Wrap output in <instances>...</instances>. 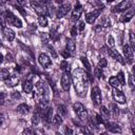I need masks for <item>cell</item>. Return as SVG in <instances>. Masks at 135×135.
Returning <instances> with one entry per match:
<instances>
[{"label":"cell","instance_id":"26","mask_svg":"<svg viewBox=\"0 0 135 135\" xmlns=\"http://www.w3.org/2000/svg\"><path fill=\"white\" fill-rule=\"evenodd\" d=\"M60 69L63 71V73H65V74H70V72H71V65H70V63L66 61V60H62L61 62H60Z\"/></svg>","mask_w":135,"mask_h":135},{"label":"cell","instance_id":"48","mask_svg":"<svg viewBox=\"0 0 135 135\" xmlns=\"http://www.w3.org/2000/svg\"><path fill=\"white\" fill-rule=\"evenodd\" d=\"M61 55L64 57V58H68V57H70V56H72L71 54H70V52H68L66 50H63L62 52H61Z\"/></svg>","mask_w":135,"mask_h":135},{"label":"cell","instance_id":"30","mask_svg":"<svg viewBox=\"0 0 135 135\" xmlns=\"http://www.w3.org/2000/svg\"><path fill=\"white\" fill-rule=\"evenodd\" d=\"M111 113H112V115L114 117H118L119 114H120V109L118 108V105H116L114 103L111 104Z\"/></svg>","mask_w":135,"mask_h":135},{"label":"cell","instance_id":"25","mask_svg":"<svg viewBox=\"0 0 135 135\" xmlns=\"http://www.w3.org/2000/svg\"><path fill=\"white\" fill-rule=\"evenodd\" d=\"M40 120H41V114H40L39 111L36 110L34 112V114H33V116H32V123H33V126H38Z\"/></svg>","mask_w":135,"mask_h":135},{"label":"cell","instance_id":"17","mask_svg":"<svg viewBox=\"0 0 135 135\" xmlns=\"http://www.w3.org/2000/svg\"><path fill=\"white\" fill-rule=\"evenodd\" d=\"M23 81H22V89L25 93H32L33 91V81H32V75H27Z\"/></svg>","mask_w":135,"mask_h":135},{"label":"cell","instance_id":"4","mask_svg":"<svg viewBox=\"0 0 135 135\" xmlns=\"http://www.w3.org/2000/svg\"><path fill=\"white\" fill-rule=\"evenodd\" d=\"M91 98L93 101V104L95 107H98L101 104L102 101V95H101V91L98 86H93L92 91H91Z\"/></svg>","mask_w":135,"mask_h":135},{"label":"cell","instance_id":"42","mask_svg":"<svg viewBox=\"0 0 135 135\" xmlns=\"http://www.w3.org/2000/svg\"><path fill=\"white\" fill-rule=\"evenodd\" d=\"M108 45L110 46V49H113V47L115 46V42H114V39H113V37H112L111 35L108 37Z\"/></svg>","mask_w":135,"mask_h":135},{"label":"cell","instance_id":"39","mask_svg":"<svg viewBox=\"0 0 135 135\" xmlns=\"http://www.w3.org/2000/svg\"><path fill=\"white\" fill-rule=\"evenodd\" d=\"M22 135H35V132L32 128H25L22 132Z\"/></svg>","mask_w":135,"mask_h":135},{"label":"cell","instance_id":"18","mask_svg":"<svg viewBox=\"0 0 135 135\" xmlns=\"http://www.w3.org/2000/svg\"><path fill=\"white\" fill-rule=\"evenodd\" d=\"M81 13H82V6H81V4H80L79 2H77L76 5H75V8H74L73 12H72L71 20H72V21H77V20L80 18Z\"/></svg>","mask_w":135,"mask_h":135},{"label":"cell","instance_id":"14","mask_svg":"<svg viewBox=\"0 0 135 135\" xmlns=\"http://www.w3.org/2000/svg\"><path fill=\"white\" fill-rule=\"evenodd\" d=\"M104 127H105V129L109 131V132H111V133H115V134H118V133H121V128H120V126L118 124V123H116V122H113V121H107L105 123H104Z\"/></svg>","mask_w":135,"mask_h":135},{"label":"cell","instance_id":"34","mask_svg":"<svg viewBox=\"0 0 135 135\" xmlns=\"http://www.w3.org/2000/svg\"><path fill=\"white\" fill-rule=\"evenodd\" d=\"M102 70H103V69H100V68L97 66V68L94 70V76H96V78H98V79H101V77L103 76Z\"/></svg>","mask_w":135,"mask_h":135},{"label":"cell","instance_id":"11","mask_svg":"<svg viewBox=\"0 0 135 135\" xmlns=\"http://www.w3.org/2000/svg\"><path fill=\"white\" fill-rule=\"evenodd\" d=\"M112 95H113L114 100H115L117 103H121V104L126 103L127 98H126V96H124V94H123L122 91H120V90H118V89H113V90H112Z\"/></svg>","mask_w":135,"mask_h":135},{"label":"cell","instance_id":"37","mask_svg":"<svg viewBox=\"0 0 135 135\" xmlns=\"http://www.w3.org/2000/svg\"><path fill=\"white\" fill-rule=\"evenodd\" d=\"M11 98L13 100H17V99H20L21 98V95H20V93L18 91H14V92L11 93Z\"/></svg>","mask_w":135,"mask_h":135},{"label":"cell","instance_id":"40","mask_svg":"<svg viewBox=\"0 0 135 135\" xmlns=\"http://www.w3.org/2000/svg\"><path fill=\"white\" fill-rule=\"evenodd\" d=\"M6 98H7V94H6L5 92H1V93H0V105L5 102Z\"/></svg>","mask_w":135,"mask_h":135},{"label":"cell","instance_id":"20","mask_svg":"<svg viewBox=\"0 0 135 135\" xmlns=\"http://www.w3.org/2000/svg\"><path fill=\"white\" fill-rule=\"evenodd\" d=\"M65 50L68 52H70L71 55H74L75 50H76V44L74 42V40L72 38H68L66 39V43H65Z\"/></svg>","mask_w":135,"mask_h":135},{"label":"cell","instance_id":"2","mask_svg":"<svg viewBox=\"0 0 135 135\" xmlns=\"http://www.w3.org/2000/svg\"><path fill=\"white\" fill-rule=\"evenodd\" d=\"M2 16H3L4 21H5L6 24H8V25H14V26H16V27H18V28L22 27V21H21L16 15H14L11 11H8V9L4 11Z\"/></svg>","mask_w":135,"mask_h":135},{"label":"cell","instance_id":"46","mask_svg":"<svg viewBox=\"0 0 135 135\" xmlns=\"http://www.w3.org/2000/svg\"><path fill=\"white\" fill-rule=\"evenodd\" d=\"M5 27V21L3 16H0V30H3Z\"/></svg>","mask_w":135,"mask_h":135},{"label":"cell","instance_id":"13","mask_svg":"<svg viewBox=\"0 0 135 135\" xmlns=\"http://www.w3.org/2000/svg\"><path fill=\"white\" fill-rule=\"evenodd\" d=\"M71 75L70 74H65L63 73V75L61 76V80H60V84H61V88L63 89V91L68 92L71 88Z\"/></svg>","mask_w":135,"mask_h":135},{"label":"cell","instance_id":"24","mask_svg":"<svg viewBox=\"0 0 135 135\" xmlns=\"http://www.w3.org/2000/svg\"><path fill=\"white\" fill-rule=\"evenodd\" d=\"M109 83L113 86V89H118V90H120V88L122 86V84L120 83V81L118 80V78H117L116 76L111 77V78L109 79Z\"/></svg>","mask_w":135,"mask_h":135},{"label":"cell","instance_id":"22","mask_svg":"<svg viewBox=\"0 0 135 135\" xmlns=\"http://www.w3.org/2000/svg\"><path fill=\"white\" fill-rule=\"evenodd\" d=\"M16 111H17L19 114L26 115V114L30 113V111H31V107H30L28 104H26V103H21V104H19V105L17 107Z\"/></svg>","mask_w":135,"mask_h":135},{"label":"cell","instance_id":"15","mask_svg":"<svg viewBox=\"0 0 135 135\" xmlns=\"http://www.w3.org/2000/svg\"><path fill=\"white\" fill-rule=\"evenodd\" d=\"M38 62H39V64H40L42 68H44V69L50 68V66L52 65V60H51V58H50L46 54H44V53H42V54L39 55V57H38Z\"/></svg>","mask_w":135,"mask_h":135},{"label":"cell","instance_id":"31","mask_svg":"<svg viewBox=\"0 0 135 135\" xmlns=\"http://www.w3.org/2000/svg\"><path fill=\"white\" fill-rule=\"evenodd\" d=\"M38 23H39V25L42 26V27H46L47 24H49L47 19H46V17H44V16H39V17H38Z\"/></svg>","mask_w":135,"mask_h":135},{"label":"cell","instance_id":"19","mask_svg":"<svg viewBox=\"0 0 135 135\" xmlns=\"http://www.w3.org/2000/svg\"><path fill=\"white\" fill-rule=\"evenodd\" d=\"M2 31H3V35H4V37H5L6 40H8V41H13V40L15 39L16 34H15V32H14L11 27H6V26H5Z\"/></svg>","mask_w":135,"mask_h":135},{"label":"cell","instance_id":"23","mask_svg":"<svg viewBox=\"0 0 135 135\" xmlns=\"http://www.w3.org/2000/svg\"><path fill=\"white\" fill-rule=\"evenodd\" d=\"M100 117L102 118V120H103L104 123L107 121H109V118H110V110H108V108L104 107V105H101V108H100Z\"/></svg>","mask_w":135,"mask_h":135},{"label":"cell","instance_id":"35","mask_svg":"<svg viewBox=\"0 0 135 135\" xmlns=\"http://www.w3.org/2000/svg\"><path fill=\"white\" fill-rule=\"evenodd\" d=\"M80 129H81V131H82L83 135H94V134H93V132L91 131V129H89V128H88V127H85V126H81V127H80Z\"/></svg>","mask_w":135,"mask_h":135},{"label":"cell","instance_id":"32","mask_svg":"<svg viewBox=\"0 0 135 135\" xmlns=\"http://www.w3.org/2000/svg\"><path fill=\"white\" fill-rule=\"evenodd\" d=\"M8 76H9L8 69H2V70H0V80H5Z\"/></svg>","mask_w":135,"mask_h":135},{"label":"cell","instance_id":"7","mask_svg":"<svg viewBox=\"0 0 135 135\" xmlns=\"http://www.w3.org/2000/svg\"><path fill=\"white\" fill-rule=\"evenodd\" d=\"M101 12H102V8L101 7H98V8H96V9L90 12V13H86L85 14V21L88 23H90V24H93L95 22V20L99 17V15L101 14Z\"/></svg>","mask_w":135,"mask_h":135},{"label":"cell","instance_id":"8","mask_svg":"<svg viewBox=\"0 0 135 135\" xmlns=\"http://www.w3.org/2000/svg\"><path fill=\"white\" fill-rule=\"evenodd\" d=\"M103 50H105V52L108 53V55H109L110 57H112L113 59H115V60L118 61L119 63H121V64H124V63H126V61H124V59L122 58V56H121L117 51H115L114 49H110V47H108V46H103Z\"/></svg>","mask_w":135,"mask_h":135},{"label":"cell","instance_id":"47","mask_svg":"<svg viewBox=\"0 0 135 135\" xmlns=\"http://www.w3.org/2000/svg\"><path fill=\"white\" fill-rule=\"evenodd\" d=\"M77 27H76V25H74L73 27H72V30H71V34H72V37H75V36H77Z\"/></svg>","mask_w":135,"mask_h":135},{"label":"cell","instance_id":"5","mask_svg":"<svg viewBox=\"0 0 135 135\" xmlns=\"http://www.w3.org/2000/svg\"><path fill=\"white\" fill-rule=\"evenodd\" d=\"M31 5L32 7L34 8V11L39 15V16H46L49 15V11H47V7L43 4H41L39 1H32L31 2Z\"/></svg>","mask_w":135,"mask_h":135},{"label":"cell","instance_id":"44","mask_svg":"<svg viewBox=\"0 0 135 135\" xmlns=\"http://www.w3.org/2000/svg\"><path fill=\"white\" fill-rule=\"evenodd\" d=\"M46 47L50 50V52L52 53V56L54 57V58H56L57 57V53H56V51H55V49L53 47V45H51V44H46Z\"/></svg>","mask_w":135,"mask_h":135},{"label":"cell","instance_id":"38","mask_svg":"<svg viewBox=\"0 0 135 135\" xmlns=\"http://www.w3.org/2000/svg\"><path fill=\"white\" fill-rule=\"evenodd\" d=\"M64 133H65V135H76V133H75V131L72 129V128H70V127H64Z\"/></svg>","mask_w":135,"mask_h":135},{"label":"cell","instance_id":"1","mask_svg":"<svg viewBox=\"0 0 135 135\" xmlns=\"http://www.w3.org/2000/svg\"><path fill=\"white\" fill-rule=\"evenodd\" d=\"M71 80L74 84V89L79 97H85L89 86L88 73L82 69H76L72 73Z\"/></svg>","mask_w":135,"mask_h":135},{"label":"cell","instance_id":"51","mask_svg":"<svg viewBox=\"0 0 135 135\" xmlns=\"http://www.w3.org/2000/svg\"><path fill=\"white\" fill-rule=\"evenodd\" d=\"M3 120H4V118H3V115H2V114H0V124L3 122Z\"/></svg>","mask_w":135,"mask_h":135},{"label":"cell","instance_id":"27","mask_svg":"<svg viewBox=\"0 0 135 135\" xmlns=\"http://www.w3.org/2000/svg\"><path fill=\"white\" fill-rule=\"evenodd\" d=\"M80 60H81V62H82V64H83V66H84V69H85V71H86V73L88 74H92V70H91V64H90V62H89V60L85 58V57H80Z\"/></svg>","mask_w":135,"mask_h":135},{"label":"cell","instance_id":"12","mask_svg":"<svg viewBox=\"0 0 135 135\" xmlns=\"http://www.w3.org/2000/svg\"><path fill=\"white\" fill-rule=\"evenodd\" d=\"M122 51H123V55H124V59L127 60V63L132 64L134 61V55H133V51L131 50L129 44H124L122 47Z\"/></svg>","mask_w":135,"mask_h":135},{"label":"cell","instance_id":"52","mask_svg":"<svg viewBox=\"0 0 135 135\" xmlns=\"http://www.w3.org/2000/svg\"><path fill=\"white\" fill-rule=\"evenodd\" d=\"M55 135H62V134H61L60 132H56V133H55Z\"/></svg>","mask_w":135,"mask_h":135},{"label":"cell","instance_id":"49","mask_svg":"<svg viewBox=\"0 0 135 135\" xmlns=\"http://www.w3.org/2000/svg\"><path fill=\"white\" fill-rule=\"evenodd\" d=\"M6 60H7V61H13V56H12V54H7V55H6Z\"/></svg>","mask_w":135,"mask_h":135},{"label":"cell","instance_id":"29","mask_svg":"<svg viewBox=\"0 0 135 135\" xmlns=\"http://www.w3.org/2000/svg\"><path fill=\"white\" fill-rule=\"evenodd\" d=\"M57 111H58V114H59L62 118L68 115V111H66V108H65L64 104H59V105L57 107Z\"/></svg>","mask_w":135,"mask_h":135},{"label":"cell","instance_id":"21","mask_svg":"<svg viewBox=\"0 0 135 135\" xmlns=\"http://www.w3.org/2000/svg\"><path fill=\"white\" fill-rule=\"evenodd\" d=\"M133 16H134V8L130 7L129 9H127V13H124V14L121 16L120 21H122V22H129V21L133 18Z\"/></svg>","mask_w":135,"mask_h":135},{"label":"cell","instance_id":"10","mask_svg":"<svg viewBox=\"0 0 135 135\" xmlns=\"http://www.w3.org/2000/svg\"><path fill=\"white\" fill-rule=\"evenodd\" d=\"M131 4L132 2L130 0H124V1H121L119 2L117 5H115L113 8H112V12L113 13H120V12H123V11H127L131 7Z\"/></svg>","mask_w":135,"mask_h":135},{"label":"cell","instance_id":"45","mask_svg":"<svg viewBox=\"0 0 135 135\" xmlns=\"http://www.w3.org/2000/svg\"><path fill=\"white\" fill-rule=\"evenodd\" d=\"M129 86L131 90H134V81H133V76L130 75L129 76Z\"/></svg>","mask_w":135,"mask_h":135},{"label":"cell","instance_id":"3","mask_svg":"<svg viewBox=\"0 0 135 135\" xmlns=\"http://www.w3.org/2000/svg\"><path fill=\"white\" fill-rule=\"evenodd\" d=\"M73 110L76 113V115L78 116V118L80 120H86L88 119V111L85 109V107L80 103V102H76L73 104Z\"/></svg>","mask_w":135,"mask_h":135},{"label":"cell","instance_id":"9","mask_svg":"<svg viewBox=\"0 0 135 135\" xmlns=\"http://www.w3.org/2000/svg\"><path fill=\"white\" fill-rule=\"evenodd\" d=\"M20 81V75L19 73H13V74H9V76L4 80L6 86L8 88H13L15 85H17Z\"/></svg>","mask_w":135,"mask_h":135},{"label":"cell","instance_id":"16","mask_svg":"<svg viewBox=\"0 0 135 135\" xmlns=\"http://www.w3.org/2000/svg\"><path fill=\"white\" fill-rule=\"evenodd\" d=\"M41 117L44 121L45 124H51L52 123V118H53V109L52 107L50 105L46 110H44L42 113H41Z\"/></svg>","mask_w":135,"mask_h":135},{"label":"cell","instance_id":"36","mask_svg":"<svg viewBox=\"0 0 135 135\" xmlns=\"http://www.w3.org/2000/svg\"><path fill=\"white\" fill-rule=\"evenodd\" d=\"M117 78H118V80L120 81V83L123 85L124 83H126V79H124V74H123V72L122 71H120L118 74H117V76H116Z\"/></svg>","mask_w":135,"mask_h":135},{"label":"cell","instance_id":"33","mask_svg":"<svg viewBox=\"0 0 135 135\" xmlns=\"http://www.w3.org/2000/svg\"><path fill=\"white\" fill-rule=\"evenodd\" d=\"M129 46L134 52V50H135V41H134V34H133L132 31H130V44H129Z\"/></svg>","mask_w":135,"mask_h":135},{"label":"cell","instance_id":"28","mask_svg":"<svg viewBox=\"0 0 135 135\" xmlns=\"http://www.w3.org/2000/svg\"><path fill=\"white\" fill-rule=\"evenodd\" d=\"M62 122H63V118H62L59 114H56L55 116H53V118H52V123H53L54 126H61Z\"/></svg>","mask_w":135,"mask_h":135},{"label":"cell","instance_id":"50","mask_svg":"<svg viewBox=\"0 0 135 135\" xmlns=\"http://www.w3.org/2000/svg\"><path fill=\"white\" fill-rule=\"evenodd\" d=\"M3 59H4V58H3V55H2L1 53H0V64H1L2 62H3Z\"/></svg>","mask_w":135,"mask_h":135},{"label":"cell","instance_id":"6","mask_svg":"<svg viewBox=\"0 0 135 135\" xmlns=\"http://www.w3.org/2000/svg\"><path fill=\"white\" fill-rule=\"evenodd\" d=\"M71 11V4L70 3H61L57 8H56V17L58 19L63 18L64 16L68 15V13Z\"/></svg>","mask_w":135,"mask_h":135},{"label":"cell","instance_id":"41","mask_svg":"<svg viewBox=\"0 0 135 135\" xmlns=\"http://www.w3.org/2000/svg\"><path fill=\"white\" fill-rule=\"evenodd\" d=\"M107 64H108V63H107V60H105L104 58H101V59L99 60V62H98V65H97V66H98V68H100V69H104V68L107 66Z\"/></svg>","mask_w":135,"mask_h":135},{"label":"cell","instance_id":"53","mask_svg":"<svg viewBox=\"0 0 135 135\" xmlns=\"http://www.w3.org/2000/svg\"><path fill=\"white\" fill-rule=\"evenodd\" d=\"M1 14H2V12H1V9H0V16H2V15H1Z\"/></svg>","mask_w":135,"mask_h":135},{"label":"cell","instance_id":"43","mask_svg":"<svg viewBox=\"0 0 135 135\" xmlns=\"http://www.w3.org/2000/svg\"><path fill=\"white\" fill-rule=\"evenodd\" d=\"M76 27H77V31L82 32V31L84 30V21H83V20H79L78 25H76Z\"/></svg>","mask_w":135,"mask_h":135},{"label":"cell","instance_id":"54","mask_svg":"<svg viewBox=\"0 0 135 135\" xmlns=\"http://www.w3.org/2000/svg\"><path fill=\"white\" fill-rule=\"evenodd\" d=\"M1 44H2V43H1V40H0V46H1Z\"/></svg>","mask_w":135,"mask_h":135}]
</instances>
